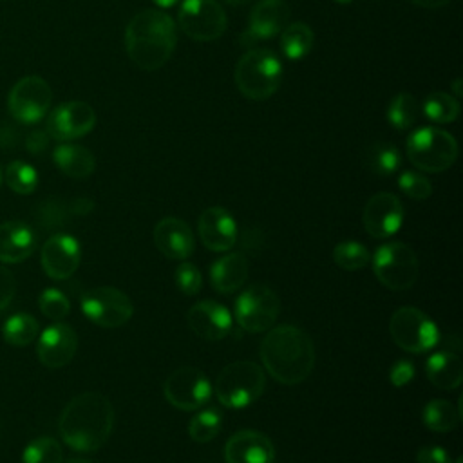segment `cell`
Returning a JSON list of instances; mask_svg holds the SVG:
<instances>
[{
    "instance_id": "obj_1",
    "label": "cell",
    "mask_w": 463,
    "mask_h": 463,
    "mask_svg": "<svg viewBox=\"0 0 463 463\" xmlns=\"http://www.w3.org/2000/svg\"><path fill=\"white\" fill-rule=\"evenodd\" d=\"M114 427V407L101 392H81L61 411L58 429L67 447L94 452L105 445Z\"/></svg>"
},
{
    "instance_id": "obj_2",
    "label": "cell",
    "mask_w": 463,
    "mask_h": 463,
    "mask_svg": "<svg viewBox=\"0 0 463 463\" xmlns=\"http://www.w3.org/2000/svg\"><path fill=\"white\" fill-rule=\"evenodd\" d=\"M260 360L279 383L297 385L313 371L315 345L304 329L289 324L275 326L260 342Z\"/></svg>"
},
{
    "instance_id": "obj_3",
    "label": "cell",
    "mask_w": 463,
    "mask_h": 463,
    "mask_svg": "<svg viewBox=\"0 0 463 463\" xmlns=\"http://www.w3.org/2000/svg\"><path fill=\"white\" fill-rule=\"evenodd\" d=\"M177 42L172 16L159 9H143L132 16L125 29V49L134 65L152 72L163 67Z\"/></svg>"
},
{
    "instance_id": "obj_4",
    "label": "cell",
    "mask_w": 463,
    "mask_h": 463,
    "mask_svg": "<svg viewBox=\"0 0 463 463\" xmlns=\"http://www.w3.org/2000/svg\"><path fill=\"white\" fill-rule=\"evenodd\" d=\"M233 78L244 98L262 101L277 92L282 80V63L273 51L255 47L241 56Z\"/></svg>"
},
{
    "instance_id": "obj_5",
    "label": "cell",
    "mask_w": 463,
    "mask_h": 463,
    "mask_svg": "<svg viewBox=\"0 0 463 463\" xmlns=\"http://www.w3.org/2000/svg\"><path fill=\"white\" fill-rule=\"evenodd\" d=\"M266 387V374L259 364L237 360L228 364L215 380V396L228 409H242L260 398Z\"/></svg>"
},
{
    "instance_id": "obj_6",
    "label": "cell",
    "mask_w": 463,
    "mask_h": 463,
    "mask_svg": "<svg viewBox=\"0 0 463 463\" xmlns=\"http://www.w3.org/2000/svg\"><path fill=\"white\" fill-rule=\"evenodd\" d=\"M407 157L421 172L439 174L450 168L458 157V141L438 127H420L407 137Z\"/></svg>"
},
{
    "instance_id": "obj_7",
    "label": "cell",
    "mask_w": 463,
    "mask_h": 463,
    "mask_svg": "<svg viewBox=\"0 0 463 463\" xmlns=\"http://www.w3.org/2000/svg\"><path fill=\"white\" fill-rule=\"evenodd\" d=\"M371 262L380 284L392 291H405L412 288L420 275V260L414 250L400 241L378 246Z\"/></svg>"
},
{
    "instance_id": "obj_8",
    "label": "cell",
    "mask_w": 463,
    "mask_h": 463,
    "mask_svg": "<svg viewBox=\"0 0 463 463\" xmlns=\"http://www.w3.org/2000/svg\"><path fill=\"white\" fill-rule=\"evenodd\" d=\"M389 333L400 349L416 354L434 349L439 340L436 322L412 306H402L391 315Z\"/></svg>"
},
{
    "instance_id": "obj_9",
    "label": "cell",
    "mask_w": 463,
    "mask_h": 463,
    "mask_svg": "<svg viewBox=\"0 0 463 463\" xmlns=\"http://www.w3.org/2000/svg\"><path fill=\"white\" fill-rule=\"evenodd\" d=\"M235 320L248 333H264L273 327L279 311L280 298L266 284L248 286L235 300Z\"/></svg>"
},
{
    "instance_id": "obj_10",
    "label": "cell",
    "mask_w": 463,
    "mask_h": 463,
    "mask_svg": "<svg viewBox=\"0 0 463 463\" xmlns=\"http://www.w3.org/2000/svg\"><path fill=\"white\" fill-rule=\"evenodd\" d=\"M81 311L96 326L114 329L127 324L134 315L132 300L118 288L99 286L81 295Z\"/></svg>"
},
{
    "instance_id": "obj_11",
    "label": "cell",
    "mask_w": 463,
    "mask_h": 463,
    "mask_svg": "<svg viewBox=\"0 0 463 463\" xmlns=\"http://www.w3.org/2000/svg\"><path fill=\"white\" fill-rule=\"evenodd\" d=\"M177 22L183 33L195 42H213L228 25L226 13L215 0H183Z\"/></svg>"
},
{
    "instance_id": "obj_12",
    "label": "cell",
    "mask_w": 463,
    "mask_h": 463,
    "mask_svg": "<svg viewBox=\"0 0 463 463\" xmlns=\"http://www.w3.org/2000/svg\"><path fill=\"white\" fill-rule=\"evenodd\" d=\"M52 101V90L49 83L40 76H25L18 80L7 96L9 114L25 125L40 121L47 116Z\"/></svg>"
},
{
    "instance_id": "obj_13",
    "label": "cell",
    "mask_w": 463,
    "mask_h": 463,
    "mask_svg": "<svg viewBox=\"0 0 463 463\" xmlns=\"http://www.w3.org/2000/svg\"><path fill=\"white\" fill-rule=\"evenodd\" d=\"M165 398L179 411H197L212 396L208 376L197 367H179L163 383Z\"/></svg>"
},
{
    "instance_id": "obj_14",
    "label": "cell",
    "mask_w": 463,
    "mask_h": 463,
    "mask_svg": "<svg viewBox=\"0 0 463 463\" xmlns=\"http://www.w3.org/2000/svg\"><path fill=\"white\" fill-rule=\"evenodd\" d=\"M96 125V112L85 101H67L51 110L45 132L56 141H72L87 136Z\"/></svg>"
},
{
    "instance_id": "obj_15",
    "label": "cell",
    "mask_w": 463,
    "mask_h": 463,
    "mask_svg": "<svg viewBox=\"0 0 463 463\" xmlns=\"http://www.w3.org/2000/svg\"><path fill=\"white\" fill-rule=\"evenodd\" d=\"M403 217V204L391 192L374 194L362 212L364 228L374 239H387L394 235L402 228Z\"/></svg>"
},
{
    "instance_id": "obj_16",
    "label": "cell",
    "mask_w": 463,
    "mask_h": 463,
    "mask_svg": "<svg viewBox=\"0 0 463 463\" xmlns=\"http://www.w3.org/2000/svg\"><path fill=\"white\" fill-rule=\"evenodd\" d=\"M42 268L54 280L69 279L80 266L81 248L76 237L56 233L45 241L42 248Z\"/></svg>"
},
{
    "instance_id": "obj_17",
    "label": "cell",
    "mask_w": 463,
    "mask_h": 463,
    "mask_svg": "<svg viewBox=\"0 0 463 463\" xmlns=\"http://www.w3.org/2000/svg\"><path fill=\"white\" fill-rule=\"evenodd\" d=\"M76 349V331L63 322H54L42 331L36 345V354L45 367L60 369L74 358Z\"/></svg>"
},
{
    "instance_id": "obj_18",
    "label": "cell",
    "mask_w": 463,
    "mask_h": 463,
    "mask_svg": "<svg viewBox=\"0 0 463 463\" xmlns=\"http://www.w3.org/2000/svg\"><path fill=\"white\" fill-rule=\"evenodd\" d=\"M188 327L203 340H222L232 331V315L217 300H199L186 313Z\"/></svg>"
},
{
    "instance_id": "obj_19",
    "label": "cell",
    "mask_w": 463,
    "mask_h": 463,
    "mask_svg": "<svg viewBox=\"0 0 463 463\" xmlns=\"http://www.w3.org/2000/svg\"><path fill=\"white\" fill-rule=\"evenodd\" d=\"M226 463H273L275 447L271 439L253 429L237 430L224 445Z\"/></svg>"
},
{
    "instance_id": "obj_20",
    "label": "cell",
    "mask_w": 463,
    "mask_h": 463,
    "mask_svg": "<svg viewBox=\"0 0 463 463\" xmlns=\"http://www.w3.org/2000/svg\"><path fill=\"white\" fill-rule=\"evenodd\" d=\"M201 242L212 251H228L237 241V222L222 206L206 208L197 221Z\"/></svg>"
},
{
    "instance_id": "obj_21",
    "label": "cell",
    "mask_w": 463,
    "mask_h": 463,
    "mask_svg": "<svg viewBox=\"0 0 463 463\" xmlns=\"http://www.w3.org/2000/svg\"><path fill=\"white\" fill-rule=\"evenodd\" d=\"M157 250L172 260H184L194 253L195 239L192 228L177 217H165L154 228Z\"/></svg>"
},
{
    "instance_id": "obj_22",
    "label": "cell",
    "mask_w": 463,
    "mask_h": 463,
    "mask_svg": "<svg viewBox=\"0 0 463 463\" xmlns=\"http://www.w3.org/2000/svg\"><path fill=\"white\" fill-rule=\"evenodd\" d=\"M289 24V5L286 0H260L250 13L248 40H268L282 33Z\"/></svg>"
},
{
    "instance_id": "obj_23",
    "label": "cell",
    "mask_w": 463,
    "mask_h": 463,
    "mask_svg": "<svg viewBox=\"0 0 463 463\" xmlns=\"http://www.w3.org/2000/svg\"><path fill=\"white\" fill-rule=\"evenodd\" d=\"M34 230L22 221H5L0 224V262L16 264L25 260L36 250Z\"/></svg>"
},
{
    "instance_id": "obj_24",
    "label": "cell",
    "mask_w": 463,
    "mask_h": 463,
    "mask_svg": "<svg viewBox=\"0 0 463 463\" xmlns=\"http://www.w3.org/2000/svg\"><path fill=\"white\" fill-rule=\"evenodd\" d=\"M248 279V259L241 251L219 257L210 268L212 288L219 293H233Z\"/></svg>"
},
{
    "instance_id": "obj_25",
    "label": "cell",
    "mask_w": 463,
    "mask_h": 463,
    "mask_svg": "<svg viewBox=\"0 0 463 463\" xmlns=\"http://www.w3.org/2000/svg\"><path fill=\"white\" fill-rule=\"evenodd\" d=\"M425 374L434 387L452 391L463 382V362L452 351H436L425 362Z\"/></svg>"
},
{
    "instance_id": "obj_26",
    "label": "cell",
    "mask_w": 463,
    "mask_h": 463,
    "mask_svg": "<svg viewBox=\"0 0 463 463\" xmlns=\"http://www.w3.org/2000/svg\"><path fill=\"white\" fill-rule=\"evenodd\" d=\"M54 165L72 179H85L96 168V159L92 152L81 145L63 141L52 150Z\"/></svg>"
},
{
    "instance_id": "obj_27",
    "label": "cell",
    "mask_w": 463,
    "mask_h": 463,
    "mask_svg": "<svg viewBox=\"0 0 463 463\" xmlns=\"http://www.w3.org/2000/svg\"><path fill=\"white\" fill-rule=\"evenodd\" d=\"M315 34L304 22L288 24L280 33V49L288 60H302L313 47Z\"/></svg>"
},
{
    "instance_id": "obj_28",
    "label": "cell",
    "mask_w": 463,
    "mask_h": 463,
    "mask_svg": "<svg viewBox=\"0 0 463 463\" xmlns=\"http://www.w3.org/2000/svg\"><path fill=\"white\" fill-rule=\"evenodd\" d=\"M459 110L458 98L441 90L430 92L421 103L423 116L432 123H452L458 119Z\"/></svg>"
},
{
    "instance_id": "obj_29",
    "label": "cell",
    "mask_w": 463,
    "mask_h": 463,
    "mask_svg": "<svg viewBox=\"0 0 463 463\" xmlns=\"http://www.w3.org/2000/svg\"><path fill=\"white\" fill-rule=\"evenodd\" d=\"M423 423L434 432H450L459 423V411L449 400H430L423 407Z\"/></svg>"
},
{
    "instance_id": "obj_30",
    "label": "cell",
    "mask_w": 463,
    "mask_h": 463,
    "mask_svg": "<svg viewBox=\"0 0 463 463\" xmlns=\"http://www.w3.org/2000/svg\"><path fill=\"white\" fill-rule=\"evenodd\" d=\"M38 329H40V324L33 315L14 313L4 322L2 335L5 342L22 347V345H29L38 336Z\"/></svg>"
},
{
    "instance_id": "obj_31",
    "label": "cell",
    "mask_w": 463,
    "mask_h": 463,
    "mask_svg": "<svg viewBox=\"0 0 463 463\" xmlns=\"http://www.w3.org/2000/svg\"><path fill=\"white\" fill-rule=\"evenodd\" d=\"M365 163L378 175H392L402 165V156L392 143L380 141L367 148Z\"/></svg>"
},
{
    "instance_id": "obj_32",
    "label": "cell",
    "mask_w": 463,
    "mask_h": 463,
    "mask_svg": "<svg viewBox=\"0 0 463 463\" xmlns=\"http://www.w3.org/2000/svg\"><path fill=\"white\" fill-rule=\"evenodd\" d=\"M420 114L418 99L409 92H398L387 107V121L396 130H407L414 125Z\"/></svg>"
},
{
    "instance_id": "obj_33",
    "label": "cell",
    "mask_w": 463,
    "mask_h": 463,
    "mask_svg": "<svg viewBox=\"0 0 463 463\" xmlns=\"http://www.w3.org/2000/svg\"><path fill=\"white\" fill-rule=\"evenodd\" d=\"M221 427H222V414L213 407L203 409L192 416L188 423V436L195 443H208L221 432Z\"/></svg>"
},
{
    "instance_id": "obj_34",
    "label": "cell",
    "mask_w": 463,
    "mask_h": 463,
    "mask_svg": "<svg viewBox=\"0 0 463 463\" xmlns=\"http://www.w3.org/2000/svg\"><path fill=\"white\" fill-rule=\"evenodd\" d=\"M333 260L340 269L358 271L371 262V253L362 242L342 241L333 248Z\"/></svg>"
},
{
    "instance_id": "obj_35",
    "label": "cell",
    "mask_w": 463,
    "mask_h": 463,
    "mask_svg": "<svg viewBox=\"0 0 463 463\" xmlns=\"http://www.w3.org/2000/svg\"><path fill=\"white\" fill-rule=\"evenodd\" d=\"M4 179L7 186L20 195H29L38 186V172L25 161H11L5 166Z\"/></svg>"
},
{
    "instance_id": "obj_36",
    "label": "cell",
    "mask_w": 463,
    "mask_h": 463,
    "mask_svg": "<svg viewBox=\"0 0 463 463\" xmlns=\"http://www.w3.org/2000/svg\"><path fill=\"white\" fill-rule=\"evenodd\" d=\"M22 463H63L61 445L49 436L36 438L24 449Z\"/></svg>"
},
{
    "instance_id": "obj_37",
    "label": "cell",
    "mask_w": 463,
    "mask_h": 463,
    "mask_svg": "<svg viewBox=\"0 0 463 463\" xmlns=\"http://www.w3.org/2000/svg\"><path fill=\"white\" fill-rule=\"evenodd\" d=\"M38 307L47 318L60 322L61 318H65L69 315L71 302L63 291H60L56 288H47L38 297Z\"/></svg>"
},
{
    "instance_id": "obj_38",
    "label": "cell",
    "mask_w": 463,
    "mask_h": 463,
    "mask_svg": "<svg viewBox=\"0 0 463 463\" xmlns=\"http://www.w3.org/2000/svg\"><path fill=\"white\" fill-rule=\"evenodd\" d=\"M398 186L407 197L418 199V201H423L432 194L430 181L414 170H403L398 177Z\"/></svg>"
},
{
    "instance_id": "obj_39",
    "label": "cell",
    "mask_w": 463,
    "mask_h": 463,
    "mask_svg": "<svg viewBox=\"0 0 463 463\" xmlns=\"http://www.w3.org/2000/svg\"><path fill=\"white\" fill-rule=\"evenodd\" d=\"M175 284L177 288L181 289V293L184 295H197L201 286H203V277H201V271L195 264L192 262H181L177 268H175Z\"/></svg>"
},
{
    "instance_id": "obj_40",
    "label": "cell",
    "mask_w": 463,
    "mask_h": 463,
    "mask_svg": "<svg viewBox=\"0 0 463 463\" xmlns=\"http://www.w3.org/2000/svg\"><path fill=\"white\" fill-rule=\"evenodd\" d=\"M67 213H71L69 208L58 199H49V201L42 203L40 208L36 210V217L43 228L61 226L67 219Z\"/></svg>"
},
{
    "instance_id": "obj_41",
    "label": "cell",
    "mask_w": 463,
    "mask_h": 463,
    "mask_svg": "<svg viewBox=\"0 0 463 463\" xmlns=\"http://www.w3.org/2000/svg\"><path fill=\"white\" fill-rule=\"evenodd\" d=\"M414 378V365L409 360H398L391 371H389V380L394 387H403Z\"/></svg>"
},
{
    "instance_id": "obj_42",
    "label": "cell",
    "mask_w": 463,
    "mask_h": 463,
    "mask_svg": "<svg viewBox=\"0 0 463 463\" xmlns=\"http://www.w3.org/2000/svg\"><path fill=\"white\" fill-rule=\"evenodd\" d=\"M14 291H16V280L13 271L0 264V311L7 307V304L14 297Z\"/></svg>"
},
{
    "instance_id": "obj_43",
    "label": "cell",
    "mask_w": 463,
    "mask_h": 463,
    "mask_svg": "<svg viewBox=\"0 0 463 463\" xmlns=\"http://www.w3.org/2000/svg\"><path fill=\"white\" fill-rule=\"evenodd\" d=\"M416 461L418 463H452L450 454L443 447H438V445L421 447L416 452Z\"/></svg>"
},
{
    "instance_id": "obj_44",
    "label": "cell",
    "mask_w": 463,
    "mask_h": 463,
    "mask_svg": "<svg viewBox=\"0 0 463 463\" xmlns=\"http://www.w3.org/2000/svg\"><path fill=\"white\" fill-rule=\"evenodd\" d=\"M49 145V134L43 132V130H33L27 134L25 137V148L31 152V154H40L47 148Z\"/></svg>"
},
{
    "instance_id": "obj_45",
    "label": "cell",
    "mask_w": 463,
    "mask_h": 463,
    "mask_svg": "<svg viewBox=\"0 0 463 463\" xmlns=\"http://www.w3.org/2000/svg\"><path fill=\"white\" fill-rule=\"evenodd\" d=\"M92 208H94V203L92 199H87V197H78L69 204V212L74 215H85L92 212Z\"/></svg>"
},
{
    "instance_id": "obj_46",
    "label": "cell",
    "mask_w": 463,
    "mask_h": 463,
    "mask_svg": "<svg viewBox=\"0 0 463 463\" xmlns=\"http://www.w3.org/2000/svg\"><path fill=\"white\" fill-rule=\"evenodd\" d=\"M412 4L420 5V7H427V9H436L441 5H447L450 0H411Z\"/></svg>"
},
{
    "instance_id": "obj_47",
    "label": "cell",
    "mask_w": 463,
    "mask_h": 463,
    "mask_svg": "<svg viewBox=\"0 0 463 463\" xmlns=\"http://www.w3.org/2000/svg\"><path fill=\"white\" fill-rule=\"evenodd\" d=\"M156 5H159V7H174L179 0H152Z\"/></svg>"
},
{
    "instance_id": "obj_48",
    "label": "cell",
    "mask_w": 463,
    "mask_h": 463,
    "mask_svg": "<svg viewBox=\"0 0 463 463\" xmlns=\"http://www.w3.org/2000/svg\"><path fill=\"white\" fill-rule=\"evenodd\" d=\"M230 5H233V7H239V5H246L248 2H251V0H226Z\"/></svg>"
},
{
    "instance_id": "obj_49",
    "label": "cell",
    "mask_w": 463,
    "mask_h": 463,
    "mask_svg": "<svg viewBox=\"0 0 463 463\" xmlns=\"http://www.w3.org/2000/svg\"><path fill=\"white\" fill-rule=\"evenodd\" d=\"M65 463H92V461L85 459V458H69Z\"/></svg>"
},
{
    "instance_id": "obj_50",
    "label": "cell",
    "mask_w": 463,
    "mask_h": 463,
    "mask_svg": "<svg viewBox=\"0 0 463 463\" xmlns=\"http://www.w3.org/2000/svg\"><path fill=\"white\" fill-rule=\"evenodd\" d=\"M336 4H342V5H347V4H351V2H354V0H335Z\"/></svg>"
},
{
    "instance_id": "obj_51",
    "label": "cell",
    "mask_w": 463,
    "mask_h": 463,
    "mask_svg": "<svg viewBox=\"0 0 463 463\" xmlns=\"http://www.w3.org/2000/svg\"><path fill=\"white\" fill-rule=\"evenodd\" d=\"M459 83H461V81H459V80H458V81H456V83H454V90H456V92H458V96H459Z\"/></svg>"
},
{
    "instance_id": "obj_52",
    "label": "cell",
    "mask_w": 463,
    "mask_h": 463,
    "mask_svg": "<svg viewBox=\"0 0 463 463\" xmlns=\"http://www.w3.org/2000/svg\"><path fill=\"white\" fill-rule=\"evenodd\" d=\"M456 463H461V458H458V461Z\"/></svg>"
}]
</instances>
